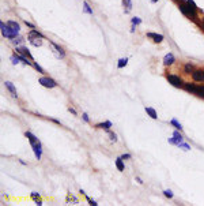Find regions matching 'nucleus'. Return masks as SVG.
<instances>
[{
    "mask_svg": "<svg viewBox=\"0 0 204 206\" xmlns=\"http://www.w3.org/2000/svg\"><path fill=\"white\" fill-rule=\"evenodd\" d=\"M178 8L181 10V12L184 14L185 16H188L189 19H192L195 23L199 25V15H197V11H199V7H197L196 4H195V1H192V0H186V1H180L178 3Z\"/></svg>",
    "mask_w": 204,
    "mask_h": 206,
    "instance_id": "obj_1",
    "label": "nucleus"
},
{
    "mask_svg": "<svg viewBox=\"0 0 204 206\" xmlns=\"http://www.w3.org/2000/svg\"><path fill=\"white\" fill-rule=\"evenodd\" d=\"M186 91L192 93V94H196L197 97H201L204 98V86L203 85H195V83L191 82H184V86H182Z\"/></svg>",
    "mask_w": 204,
    "mask_h": 206,
    "instance_id": "obj_2",
    "label": "nucleus"
},
{
    "mask_svg": "<svg viewBox=\"0 0 204 206\" xmlns=\"http://www.w3.org/2000/svg\"><path fill=\"white\" fill-rule=\"evenodd\" d=\"M0 28H1V34H3L6 38H10V40H14V38H16L18 33L14 32V30H12V29L10 28L7 23L1 22V23H0Z\"/></svg>",
    "mask_w": 204,
    "mask_h": 206,
    "instance_id": "obj_3",
    "label": "nucleus"
},
{
    "mask_svg": "<svg viewBox=\"0 0 204 206\" xmlns=\"http://www.w3.org/2000/svg\"><path fill=\"white\" fill-rule=\"evenodd\" d=\"M166 79L169 81V83H172L174 87H182V86H184L182 79H181L180 76L174 75V74H167V75H166Z\"/></svg>",
    "mask_w": 204,
    "mask_h": 206,
    "instance_id": "obj_4",
    "label": "nucleus"
},
{
    "mask_svg": "<svg viewBox=\"0 0 204 206\" xmlns=\"http://www.w3.org/2000/svg\"><path fill=\"white\" fill-rule=\"evenodd\" d=\"M42 86H45V87H49V89H52V87H56L57 86V83L55 82V81L52 79V78H48V76H42V78H39V81H38Z\"/></svg>",
    "mask_w": 204,
    "mask_h": 206,
    "instance_id": "obj_5",
    "label": "nucleus"
},
{
    "mask_svg": "<svg viewBox=\"0 0 204 206\" xmlns=\"http://www.w3.org/2000/svg\"><path fill=\"white\" fill-rule=\"evenodd\" d=\"M184 142V137L178 132V131H174L173 132V138L169 139V143L170 145H176V146H178V143Z\"/></svg>",
    "mask_w": 204,
    "mask_h": 206,
    "instance_id": "obj_6",
    "label": "nucleus"
},
{
    "mask_svg": "<svg viewBox=\"0 0 204 206\" xmlns=\"http://www.w3.org/2000/svg\"><path fill=\"white\" fill-rule=\"evenodd\" d=\"M33 147V151H34V156L37 160H41V156H42V146H41V142H37L34 145H32Z\"/></svg>",
    "mask_w": 204,
    "mask_h": 206,
    "instance_id": "obj_7",
    "label": "nucleus"
},
{
    "mask_svg": "<svg viewBox=\"0 0 204 206\" xmlns=\"http://www.w3.org/2000/svg\"><path fill=\"white\" fill-rule=\"evenodd\" d=\"M192 78L195 82H204V70H195L192 72Z\"/></svg>",
    "mask_w": 204,
    "mask_h": 206,
    "instance_id": "obj_8",
    "label": "nucleus"
},
{
    "mask_svg": "<svg viewBox=\"0 0 204 206\" xmlns=\"http://www.w3.org/2000/svg\"><path fill=\"white\" fill-rule=\"evenodd\" d=\"M16 53H19V55H23V56H26L27 59H30V60H33V56H32V53L29 52V49L26 47H16Z\"/></svg>",
    "mask_w": 204,
    "mask_h": 206,
    "instance_id": "obj_9",
    "label": "nucleus"
},
{
    "mask_svg": "<svg viewBox=\"0 0 204 206\" xmlns=\"http://www.w3.org/2000/svg\"><path fill=\"white\" fill-rule=\"evenodd\" d=\"M4 85H6V89H7V90L12 94V97H18V94H16V89H15V86H14V83L10 82V81H6Z\"/></svg>",
    "mask_w": 204,
    "mask_h": 206,
    "instance_id": "obj_10",
    "label": "nucleus"
},
{
    "mask_svg": "<svg viewBox=\"0 0 204 206\" xmlns=\"http://www.w3.org/2000/svg\"><path fill=\"white\" fill-rule=\"evenodd\" d=\"M51 45H52V47H53V49H55V51H56V53H57V56L63 59L64 56H65V52H64V49H63V48H61V47H59V45H57V44H55V42H53V41H51Z\"/></svg>",
    "mask_w": 204,
    "mask_h": 206,
    "instance_id": "obj_11",
    "label": "nucleus"
},
{
    "mask_svg": "<svg viewBox=\"0 0 204 206\" xmlns=\"http://www.w3.org/2000/svg\"><path fill=\"white\" fill-rule=\"evenodd\" d=\"M148 38H153L154 42H162L163 41V36L162 34H157V33H147Z\"/></svg>",
    "mask_w": 204,
    "mask_h": 206,
    "instance_id": "obj_12",
    "label": "nucleus"
},
{
    "mask_svg": "<svg viewBox=\"0 0 204 206\" xmlns=\"http://www.w3.org/2000/svg\"><path fill=\"white\" fill-rule=\"evenodd\" d=\"M174 62H176V59H174V55H173V53H167V55L163 57V64H165V66H172Z\"/></svg>",
    "mask_w": 204,
    "mask_h": 206,
    "instance_id": "obj_13",
    "label": "nucleus"
},
{
    "mask_svg": "<svg viewBox=\"0 0 204 206\" xmlns=\"http://www.w3.org/2000/svg\"><path fill=\"white\" fill-rule=\"evenodd\" d=\"M26 138L29 139V142H30V145H34V143H37L38 142V138H37V137H35L34 134H32V132H30V131H26Z\"/></svg>",
    "mask_w": 204,
    "mask_h": 206,
    "instance_id": "obj_14",
    "label": "nucleus"
},
{
    "mask_svg": "<svg viewBox=\"0 0 204 206\" xmlns=\"http://www.w3.org/2000/svg\"><path fill=\"white\" fill-rule=\"evenodd\" d=\"M146 112H147V115L151 118V119H158V115H157V111L151 107H146Z\"/></svg>",
    "mask_w": 204,
    "mask_h": 206,
    "instance_id": "obj_15",
    "label": "nucleus"
},
{
    "mask_svg": "<svg viewBox=\"0 0 204 206\" xmlns=\"http://www.w3.org/2000/svg\"><path fill=\"white\" fill-rule=\"evenodd\" d=\"M122 6H124L125 14H128V12L132 10V1H131V0H122Z\"/></svg>",
    "mask_w": 204,
    "mask_h": 206,
    "instance_id": "obj_16",
    "label": "nucleus"
},
{
    "mask_svg": "<svg viewBox=\"0 0 204 206\" xmlns=\"http://www.w3.org/2000/svg\"><path fill=\"white\" fill-rule=\"evenodd\" d=\"M7 25L10 26V28L14 30V32H16V33H19V30H20V28H19V25L16 23V22H14V21H8L7 22Z\"/></svg>",
    "mask_w": 204,
    "mask_h": 206,
    "instance_id": "obj_17",
    "label": "nucleus"
},
{
    "mask_svg": "<svg viewBox=\"0 0 204 206\" xmlns=\"http://www.w3.org/2000/svg\"><path fill=\"white\" fill-rule=\"evenodd\" d=\"M42 38H38V37H33V38H29V41H30V44L32 45H34V47H41V44H42Z\"/></svg>",
    "mask_w": 204,
    "mask_h": 206,
    "instance_id": "obj_18",
    "label": "nucleus"
},
{
    "mask_svg": "<svg viewBox=\"0 0 204 206\" xmlns=\"http://www.w3.org/2000/svg\"><path fill=\"white\" fill-rule=\"evenodd\" d=\"M95 127H97V128H103V130L108 131L110 127H112V122H103V123H98Z\"/></svg>",
    "mask_w": 204,
    "mask_h": 206,
    "instance_id": "obj_19",
    "label": "nucleus"
},
{
    "mask_svg": "<svg viewBox=\"0 0 204 206\" xmlns=\"http://www.w3.org/2000/svg\"><path fill=\"white\" fill-rule=\"evenodd\" d=\"M195 71V67H193V64L191 63H186L184 67V72L186 74V75H189V74H192V72Z\"/></svg>",
    "mask_w": 204,
    "mask_h": 206,
    "instance_id": "obj_20",
    "label": "nucleus"
},
{
    "mask_svg": "<svg viewBox=\"0 0 204 206\" xmlns=\"http://www.w3.org/2000/svg\"><path fill=\"white\" fill-rule=\"evenodd\" d=\"M116 166H117V169L120 171V172L124 171V160H122V157H118V159L116 160Z\"/></svg>",
    "mask_w": 204,
    "mask_h": 206,
    "instance_id": "obj_21",
    "label": "nucleus"
},
{
    "mask_svg": "<svg viewBox=\"0 0 204 206\" xmlns=\"http://www.w3.org/2000/svg\"><path fill=\"white\" fill-rule=\"evenodd\" d=\"M29 38H33V37H38V38H44V36L42 34H41V33L39 32H37V30H35V29H32V32L29 33Z\"/></svg>",
    "mask_w": 204,
    "mask_h": 206,
    "instance_id": "obj_22",
    "label": "nucleus"
},
{
    "mask_svg": "<svg viewBox=\"0 0 204 206\" xmlns=\"http://www.w3.org/2000/svg\"><path fill=\"white\" fill-rule=\"evenodd\" d=\"M83 10H84V12H87V14L93 15V10L90 8V6H89V3H87V1H84V3H83Z\"/></svg>",
    "mask_w": 204,
    "mask_h": 206,
    "instance_id": "obj_23",
    "label": "nucleus"
},
{
    "mask_svg": "<svg viewBox=\"0 0 204 206\" xmlns=\"http://www.w3.org/2000/svg\"><path fill=\"white\" fill-rule=\"evenodd\" d=\"M170 124H172V126H174L177 128V130H182V126H181V123H178V122H177L176 119H172V122H170Z\"/></svg>",
    "mask_w": 204,
    "mask_h": 206,
    "instance_id": "obj_24",
    "label": "nucleus"
},
{
    "mask_svg": "<svg viewBox=\"0 0 204 206\" xmlns=\"http://www.w3.org/2000/svg\"><path fill=\"white\" fill-rule=\"evenodd\" d=\"M127 63H128V59H120V60H118V63H117V67H118V68L125 67Z\"/></svg>",
    "mask_w": 204,
    "mask_h": 206,
    "instance_id": "obj_25",
    "label": "nucleus"
},
{
    "mask_svg": "<svg viewBox=\"0 0 204 206\" xmlns=\"http://www.w3.org/2000/svg\"><path fill=\"white\" fill-rule=\"evenodd\" d=\"M178 147H181V149H184V150H191V146H189L188 143H185V142L178 143Z\"/></svg>",
    "mask_w": 204,
    "mask_h": 206,
    "instance_id": "obj_26",
    "label": "nucleus"
},
{
    "mask_svg": "<svg viewBox=\"0 0 204 206\" xmlns=\"http://www.w3.org/2000/svg\"><path fill=\"white\" fill-rule=\"evenodd\" d=\"M108 134H109V137H110V141H113V142H116V141H117V135L114 134V132H112V131L108 130Z\"/></svg>",
    "mask_w": 204,
    "mask_h": 206,
    "instance_id": "obj_27",
    "label": "nucleus"
},
{
    "mask_svg": "<svg viewBox=\"0 0 204 206\" xmlns=\"http://www.w3.org/2000/svg\"><path fill=\"white\" fill-rule=\"evenodd\" d=\"M11 60H12V63H14V64H18V63L20 62L19 56H16V55H12V56H11Z\"/></svg>",
    "mask_w": 204,
    "mask_h": 206,
    "instance_id": "obj_28",
    "label": "nucleus"
},
{
    "mask_svg": "<svg viewBox=\"0 0 204 206\" xmlns=\"http://www.w3.org/2000/svg\"><path fill=\"white\" fill-rule=\"evenodd\" d=\"M140 23H141V19H140V18H137V16L132 18V25H140Z\"/></svg>",
    "mask_w": 204,
    "mask_h": 206,
    "instance_id": "obj_29",
    "label": "nucleus"
},
{
    "mask_svg": "<svg viewBox=\"0 0 204 206\" xmlns=\"http://www.w3.org/2000/svg\"><path fill=\"white\" fill-rule=\"evenodd\" d=\"M163 194H165V197H167V198H173V193L170 190H165Z\"/></svg>",
    "mask_w": 204,
    "mask_h": 206,
    "instance_id": "obj_30",
    "label": "nucleus"
},
{
    "mask_svg": "<svg viewBox=\"0 0 204 206\" xmlns=\"http://www.w3.org/2000/svg\"><path fill=\"white\" fill-rule=\"evenodd\" d=\"M86 199H87V201H89V203H90L91 206H97V205H98V203L95 202V201H91V199L89 198V197H87V195H86Z\"/></svg>",
    "mask_w": 204,
    "mask_h": 206,
    "instance_id": "obj_31",
    "label": "nucleus"
},
{
    "mask_svg": "<svg viewBox=\"0 0 204 206\" xmlns=\"http://www.w3.org/2000/svg\"><path fill=\"white\" fill-rule=\"evenodd\" d=\"M32 198L34 199V201H35V199H38L39 198V194H38V193H32Z\"/></svg>",
    "mask_w": 204,
    "mask_h": 206,
    "instance_id": "obj_32",
    "label": "nucleus"
},
{
    "mask_svg": "<svg viewBox=\"0 0 204 206\" xmlns=\"http://www.w3.org/2000/svg\"><path fill=\"white\" fill-rule=\"evenodd\" d=\"M121 157H122V160H129L131 157H132V156H131V154H128V153H127V154H122Z\"/></svg>",
    "mask_w": 204,
    "mask_h": 206,
    "instance_id": "obj_33",
    "label": "nucleus"
},
{
    "mask_svg": "<svg viewBox=\"0 0 204 206\" xmlns=\"http://www.w3.org/2000/svg\"><path fill=\"white\" fill-rule=\"evenodd\" d=\"M34 67L37 68V70H38V72H41V74H42V72H44V70H42V68H41V67H39V66H38V64H37V63H34Z\"/></svg>",
    "mask_w": 204,
    "mask_h": 206,
    "instance_id": "obj_34",
    "label": "nucleus"
},
{
    "mask_svg": "<svg viewBox=\"0 0 204 206\" xmlns=\"http://www.w3.org/2000/svg\"><path fill=\"white\" fill-rule=\"evenodd\" d=\"M83 120H84V122H87V123L90 122V119H89V115H87V113H83Z\"/></svg>",
    "mask_w": 204,
    "mask_h": 206,
    "instance_id": "obj_35",
    "label": "nucleus"
},
{
    "mask_svg": "<svg viewBox=\"0 0 204 206\" xmlns=\"http://www.w3.org/2000/svg\"><path fill=\"white\" fill-rule=\"evenodd\" d=\"M25 23H26V26H29L30 29H35V28H34V25L30 23V22H27V21H25Z\"/></svg>",
    "mask_w": 204,
    "mask_h": 206,
    "instance_id": "obj_36",
    "label": "nucleus"
},
{
    "mask_svg": "<svg viewBox=\"0 0 204 206\" xmlns=\"http://www.w3.org/2000/svg\"><path fill=\"white\" fill-rule=\"evenodd\" d=\"M35 205H38V206H42L44 203H42V201H41V199H35Z\"/></svg>",
    "mask_w": 204,
    "mask_h": 206,
    "instance_id": "obj_37",
    "label": "nucleus"
},
{
    "mask_svg": "<svg viewBox=\"0 0 204 206\" xmlns=\"http://www.w3.org/2000/svg\"><path fill=\"white\" fill-rule=\"evenodd\" d=\"M68 111H70L71 112V113H74V115H76V111H75V109H74V108H68Z\"/></svg>",
    "mask_w": 204,
    "mask_h": 206,
    "instance_id": "obj_38",
    "label": "nucleus"
},
{
    "mask_svg": "<svg viewBox=\"0 0 204 206\" xmlns=\"http://www.w3.org/2000/svg\"><path fill=\"white\" fill-rule=\"evenodd\" d=\"M136 182H137V183H140V184H143V180H141L140 178H136Z\"/></svg>",
    "mask_w": 204,
    "mask_h": 206,
    "instance_id": "obj_39",
    "label": "nucleus"
},
{
    "mask_svg": "<svg viewBox=\"0 0 204 206\" xmlns=\"http://www.w3.org/2000/svg\"><path fill=\"white\" fill-rule=\"evenodd\" d=\"M201 28H203V32H204V18H203V25H201Z\"/></svg>",
    "mask_w": 204,
    "mask_h": 206,
    "instance_id": "obj_40",
    "label": "nucleus"
},
{
    "mask_svg": "<svg viewBox=\"0 0 204 206\" xmlns=\"http://www.w3.org/2000/svg\"><path fill=\"white\" fill-rule=\"evenodd\" d=\"M151 1H153V3H157V1H158V0H151Z\"/></svg>",
    "mask_w": 204,
    "mask_h": 206,
    "instance_id": "obj_41",
    "label": "nucleus"
},
{
    "mask_svg": "<svg viewBox=\"0 0 204 206\" xmlns=\"http://www.w3.org/2000/svg\"><path fill=\"white\" fill-rule=\"evenodd\" d=\"M176 1H178V3H180V1H182V0H176Z\"/></svg>",
    "mask_w": 204,
    "mask_h": 206,
    "instance_id": "obj_42",
    "label": "nucleus"
}]
</instances>
